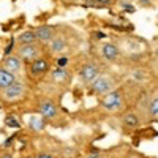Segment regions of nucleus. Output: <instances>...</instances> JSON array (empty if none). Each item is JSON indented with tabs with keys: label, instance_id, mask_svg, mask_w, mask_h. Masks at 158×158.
Masks as SVG:
<instances>
[{
	"label": "nucleus",
	"instance_id": "13",
	"mask_svg": "<svg viewBox=\"0 0 158 158\" xmlns=\"http://www.w3.org/2000/svg\"><path fill=\"white\" fill-rule=\"evenodd\" d=\"M46 127V118L44 117H30V120H29V128L32 131H35V133H38V131H43Z\"/></svg>",
	"mask_w": 158,
	"mask_h": 158
},
{
	"label": "nucleus",
	"instance_id": "21",
	"mask_svg": "<svg viewBox=\"0 0 158 158\" xmlns=\"http://www.w3.org/2000/svg\"><path fill=\"white\" fill-rule=\"evenodd\" d=\"M15 48V38H11L10 40V43H8V46L5 48V56H10L11 54V49Z\"/></svg>",
	"mask_w": 158,
	"mask_h": 158
},
{
	"label": "nucleus",
	"instance_id": "1",
	"mask_svg": "<svg viewBox=\"0 0 158 158\" xmlns=\"http://www.w3.org/2000/svg\"><path fill=\"white\" fill-rule=\"evenodd\" d=\"M114 89V81L111 76H104V74H98L94 81L90 82V92L94 95L103 97L108 92H111Z\"/></svg>",
	"mask_w": 158,
	"mask_h": 158
},
{
	"label": "nucleus",
	"instance_id": "5",
	"mask_svg": "<svg viewBox=\"0 0 158 158\" xmlns=\"http://www.w3.org/2000/svg\"><path fill=\"white\" fill-rule=\"evenodd\" d=\"M40 56V48L33 43V44H21L18 48V57L21 60H27L32 62L35 59H38Z\"/></svg>",
	"mask_w": 158,
	"mask_h": 158
},
{
	"label": "nucleus",
	"instance_id": "27",
	"mask_svg": "<svg viewBox=\"0 0 158 158\" xmlns=\"http://www.w3.org/2000/svg\"><path fill=\"white\" fill-rule=\"evenodd\" d=\"M36 158H54V156H52V155H49V153H44V152H43V153H40Z\"/></svg>",
	"mask_w": 158,
	"mask_h": 158
},
{
	"label": "nucleus",
	"instance_id": "24",
	"mask_svg": "<svg viewBox=\"0 0 158 158\" xmlns=\"http://www.w3.org/2000/svg\"><path fill=\"white\" fill-rule=\"evenodd\" d=\"M138 3L142 6H149V5H152V0H138Z\"/></svg>",
	"mask_w": 158,
	"mask_h": 158
},
{
	"label": "nucleus",
	"instance_id": "10",
	"mask_svg": "<svg viewBox=\"0 0 158 158\" xmlns=\"http://www.w3.org/2000/svg\"><path fill=\"white\" fill-rule=\"evenodd\" d=\"M118 54H120V51H118V48L115 44H112V43H104L101 46V56H103L104 60L114 62L118 57Z\"/></svg>",
	"mask_w": 158,
	"mask_h": 158
},
{
	"label": "nucleus",
	"instance_id": "3",
	"mask_svg": "<svg viewBox=\"0 0 158 158\" xmlns=\"http://www.w3.org/2000/svg\"><path fill=\"white\" fill-rule=\"evenodd\" d=\"M98 74H100V67L97 63H94V62L85 63L84 67L79 70V73H77L79 81H81L82 84H90Z\"/></svg>",
	"mask_w": 158,
	"mask_h": 158
},
{
	"label": "nucleus",
	"instance_id": "12",
	"mask_svg": "<svg viewBox=\"0 0 158 158\" xmlns=\"http://www.w3.org/2000/svg\"><path fill=\"white\" fill-rule=\"evenodd\" d=\"M51 79L57 84H62V82H67L70 79V74L65 68H54L51 71Z\"/></svg>",
	"mask_w": 158,
	"mask_h": 158
},
{
	"label": "nucleus",
	"instance_id": "23",
	"mask_svg": "<svg viewBox=\"0 0 158 158\" xmlns=\"http://www.w3.org/2000/svg\"><path fill=\"white\" fill-rule=\"evenodd\" d=\"M123 10H125V11H128V13H135V10H136V8H135L133 5H130V3H123Z\"/></svg>",
	"mask_w": 158,
	"mask_h": 158
},
{
	"label": "nucleus",
	"instance_id": "26",
	"mask_svg": "<svg viewBox=\"0 0 158 158\" xmlns=\"http://www.w3.org/2000/svg\"><path fill=\"white\" fill-rule=\"evenodd\" d=\"M94 36H97V40H101V38H106V35H104L103 32H95Z\"/></svg>",
	"mask_w": 158,
	"mask_h": 158
},
{
	"label": "nucleus",
	"instance_id": "17",
	"mask_svg": "<svg viewBox=\"0 0 158 158\" xmlns=\"http://www.w3.org/2000/svg\"><path fill=\"white\" fill-rule=\"evenodd\" d=\"M147 111H149V114H150L153 118L158 115V98H156V97H152V98L149 100Z\"/></svg>",
	"mask_w": 158,
	"mask_h": 158
},
{
	"label": "nucleus",
	"instance_id": "18",
	"mask_svg": "<svg viewBox=\"0 0 158 158\" xmlns=\"http://www.w3.org/2000/svg\"><path fill=\"white\" fill-rule=\"evenodd\" d=\"M5 125L8 128H21V120H18L13 114H8L5 117Z\"/></svg>",
	"mask_w": 158,
	"mask_h": 158
},
{
	"label": "nucleus",
	"instance_id": "20",
	"mask_svg": "<svg viewBox=\"0 0 158 158\" xmlns=\"http://www.w3.org/2000/svg\"><path fill=\"white\" fill-rule=\"evenodd\" d=\"M70 63V59L68 57H59L57 60H56V65H57V68H67V65Z\"/></svg>",
	"mask_w": 158,
	"mask_h": 158
},
{
	"label": "nucleus",
	"instance_id": "9",
	"mask_svg": "<svg viewBox=\"0 0 158 158\" xmlns=\"http://www.w3.org/2000/svg\"><path fill=\"white\" fill-rule=\"evenodd\" d=\"M3 67L11 71V73H19L22 70V60L18 57V56H5V60H3Z\"/></svg>",
	"mask_w": 158,
	"mask_h": 158
},
{
	"label": "nucleus",
	"instance_id": "8",
	"mask_svg": "<svg viewBox=\"0 0 158 158\" xmlns=\"http://www.w3.org/2000/svg\"><path fill=\"white\" fill-rule=\"evenodd\" d=\"M35 36L36 41H43V43H49L52 38H54V29L51 25H40L35 30Z\"/></svg>",
	"mask_w": 158,
	"mask_h": 158
},
{
	"label": "nucleus",
	"instance_id": "6",
	"mask_svg": "<svg viewBox=\"0 0 158 158\" xmlns=\"http://www.w3.org/2000/svg\"><path fill=\"white\" fill-rule=\"evenodd\" d=\"M38 112L41 114V117H44L46 120L48 118H56L59 115V109L51 100H41L38 104Z\"/></svg>",
	"mask_w": 158,
	"mask_h": 158
},
{
	"label": "nucleus",
	"instance_id": "28",
	"mask_svg": "<svg viewBox=\"0 0 158 158\" xmlns=\"http://www.w3.org/2000/svg\"><path fill=\"white\" fill-rule=\"evenodd\" d=\"M89 158H100V152H97V150H95V153H90V155H89Z\"/></svg>",
	"mask_w": 158,
	"mask_h": 158
},
{
	"label": "nucleus",
	"instance_id": "11",
	"mask_svg": "<svg viewBox=\"0 0 158 158\" xmlns=\"http://www.w3.org/2000/svg\"><path fill=\"white\" fill-rule=\"evenodd\" d=\"M16 79H18V77H16V74H15V73L8 71L5 67H0V89L8 87L11 82H15Z\"/></svg>",
	"mask_w": 158,
	"mask_h": 158
},
{
	"label": "nucleus",
	"instance_id": "29",
	"mask_svg": "<svg viewBox=\"0 0 158 158\" xmlns=\"http://www.w3.org/2000/svg\"><path fill=\"white\" fill-rule=\"evenodd\" d=\"M0 158H13V155H11V153H3Z\"/></svg>",
	"mask_w": 158,
	"mask_h": 158
},
{
	"label": "nucleus",
	"instance_id": "16",
	"mask_svg": "<svg viewBox=\"0 0 158 158\" xmlns=\"http://www.w3.org/2000/svg\"><path fill=\"white\" fill-rule=\"evenodd\" d=\"M18 41H19V44H33V43L36 41L35 32H33V30H25V32L19 33Z\"/></svg>",
	"mask_w": 158,
	"mask_h": 158
},
{
	"label": "nucleus",
	"instance_id": "4",
	"mask_svg": "<svg viewBox=\"0 0 158 158\" xmlns=\"http://www.w3.org/2000/svg\"><path fill=\"white\" fill-rule=\"evenodd\" d=\"M3 90V98L6 101H15V100H19L22 95H24V92H25V87L21 81H16L15 82H11L8 87L2 89Z\"/></svg>",
	"mask_w": 158,
	"mask_h": 158
},
{
	"label": "nucleus",
	"instance_id": "7",
	"mask_svg": "<svg viewBox=\"0 0 158 158\" xmlns=\"http://www.w3.org/2000/svg\"><path fill=\"white\" fill-rule=\"evenodd\" d=\"M49 70H51V63L46 59H40L38 57V59L32 60L30 65H29V71H30L32 76H41V74L48 73Z\"/></svg>",
	"mask_w": 158,
	"mask_h": 158
},
{
	"label": "nucleus",
	"instance_id": "19",
	"mask_svg": "<svg viewBox=\"0 0 158 158\" xmlns=\"http://www.w3.org/2000/svg\"><path fill=\"white\" fill-rule=\"evenodd\" d=\"M146 77H147V74H146V71H142V70L131 71V79L136 81V82H144V81H146Z\"/></svg>",
	"mask_w": 158,
	"mask_h": 158
},
{
	"label": "nucleus",
	"instance_id": "25",
	"mask_svg": "<svg viewBox=\"0 0 158 158\" xmlns=\"http://www.w3.org/2000/svg\"><path fill=\"white\" fill-rule=\"evenodd\" d=\"M112 0H94V3H100V5H109Z\"/></svg>",
	"mask_w": 158,
	"mask_h": 158
},
{
	"label": "nucleus",
	"instance_id": "14",
	"mask_svg": "<svg viewBox=\"0 0 158 158\" xmlns=\"http://www.w3.org/2000/svg\"><path fill=\"white\" fill-rule=\"evenodd\" d=\"M141 123V118L136 112H127L123 115V125L128 127V128H136L138 125Z\"/></svg>",
	"mask_w": 158,
	"mask_h": 158
},
{
	"label": "nucleus",
	"instance_id": "15",
	"mask_svg": "<svg viewBox=\"0 0 158 158\" xmlns=\"http://www.w3.org/2000/svg\"><path fill=\"white\" fill-rule=\"evenodd\" d=\"M65 48H67V41L60 36H54L49 41V49L52 52H62V51H65Z\"/></svg>",
	"mask_w": 158,
	"mask_h": 158
},
{
	"label": "nucleus",
	"instance_id": "22",
	"mask_svg": "<svg viewBox=\"0 0 158 158\" xmlns=\"http://www.w3.org/2000/svg\"><path fill=\"white\" fill-rule=\"evenodd\" d=\"M15 141H16V135H13V136H10V138H8V139H6V141L3 142V147H10V146H11V144L15 142Z\"/></svg>",
	"mask_w": 158,
	"mask_h": 158
},
{
	"label": "nucleus",
	"instance_id": "2",
	"mask_svg": "<svg viewBox=\"0 0 158 158\" xmlns=\"http://www.w3.org/2000/svg\"><path fill=\"white\" fill-rule=\"evenodd\" d=\"M123 106V95L118 90H111L101 98V108L106 111H118Z\"/></svg>",
	"mask_w": 158,
	"mask_h": 158
}]
</instances>
